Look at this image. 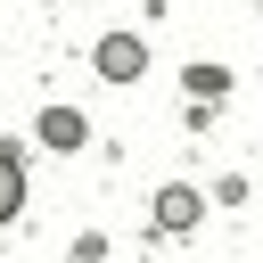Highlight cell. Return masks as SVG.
Segmentation results:
<instances>
[{
  "label": "cell",
  "instance_id": "cell-1",
  "mask_svg": "<svg viewBox=\"0 0 263 263\" xmlns=\"http://www.w3.org/2000/svg\"><path fill=\"white\" fill-rule=\"evenodd\" d=\"M140 66H148V49H140L132 33H107V41H99V74H107V82H140Z\"/></svg>",
  "mask_w": 263,
  "mask_h": 263
},
{
  "label": "cell",
  "instance_id": "cell-2",
  "mask_svg": "<svg viewBox=\"0 0 263 263\" xmlns=\"http://www.w3.org/2000/svg\"><path fill=\"white\" fill-rule=\"evenodd\" d=\"M41 140H49V148H82V115H74V107H49V115H41Z\"/></svg>",
  "mask_w": 263,
  "mask_h": 263
},
{
  "label": "cell",
  "instance_id": "cell-3",
  "mask_svg": "<svg viewBox=\"0 0 263 263\" xmlns=\"http://www.w3.org/2000/svg\"><path fill=\"white\" fill-rule=\"evenodd\" d=\"M181 222H197V189H164L156 197V230H181Z\"/></svg>",
  "mask_w": 263,
  "mask_h": 263
},
{
  "label": "cell",
  "instance_id": "cell-4",
  "mask_svg": "<svg viewBox=\"0 0 263 263\" xmlns=\"http://www.w3.org/2000/svg\"><path fill=\"white\" fill-rule=\"evenodd\" d=\"M16 205H25V164L0 148V222H16Z\"/></svg>",
  "mask_w": 263,
  "mask_h": 263
}]
</instances>
